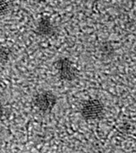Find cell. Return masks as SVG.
<instances>
[{"mask_svg": "<svg viewBox=\"0 0 136 153\" xmlns=\"http://www.w3.org/2000/svg\"><path fill=\"white\" fill-rule=\"evenodd\" d=\"M105 107L103 103L98 99L88 100L81 107L82 117L86 121L100 120L103 117Z\"/></svg>", "mask_w": 136, "mask_h": 153, "instance_id": "2", "label": "cell"}, {"mask_svg": "<svg viewBox=\"0 0 136 153\" xmlns=\"http://www.w3.org/2000/svg\"><path fill=\"white\" fill-rule=\"evenodd\" d=\"M34 107L39 112L48 114L51 112L57 104V97L53 92L49 90L40 91L34 95L33 100Z\"/></svg>", "mask_w": 136, "mask_h": 153, "instance_id": "1", "label": "cell"}, {"mask_svg": "<svg viewBox=\"0 0 136 153\" xmlns=\"http://www.w3.org/2000/svg\"><path fill=\"white\" fill-rule=\"evenodd\" d=\"M9 2L8 0H0V16H4L9 10Z\"/></svg>", "mask_w": 136, "mask_h": 153, "instance_id": "6", "label": "cell"}, {"mask_svg": "<svg viewBox=\"0 0 136 153\" xmlns=\"http://www.w3.org/2000/svg\"><path fill=\"white\" fill-rule=\"evenodd\" d=\"M36 33L42 37H50L54 33V27L47 17L41 18L36 27Z\"/></svg>", "mask_w": 136, "mask_h": 153, "instance_id": "4", "label": "cell"}, {"mask_svg": "<svg viewBox=\"0 0 136 153\" xmlns=\"http://www.w3.org/2000/svg\"><path fill=\"white\" fill-rule=\"evenodd\" d=\"M13 52L8 47H0V65H4L10 60Z\"/></svg>", "mask_w": 136, "mask_h": 153, "instance_id": "5", "label": "cell"}, {"mask_svg": "<svg viewBox=\"0 0 136 153\" xmlns=\"http://www.w3.org/2000/svg\"><path fill=\"white\" fill-rule=\"evenodd\" d=\"M54 67L60 80L65 82H72L76 80L78 72L76 66L66 57H61L55 61Z\"/></svg>", "mask_w": 136, "mask_h": 153, "instance_id": "3", "label": "cell"}]
</instances>
